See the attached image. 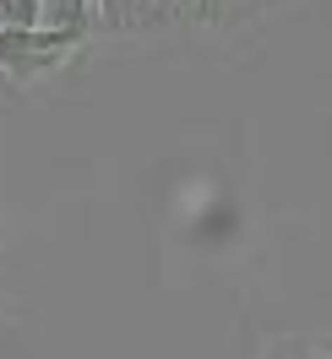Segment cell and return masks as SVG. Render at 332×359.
<instances>
[{
  "instance_id": "cell-1",
  "label": "cell",
  "mask_w": 332,
  "mask_h": 359,
  "mask_svg": "<svg viewBox=\"0 0 332 359\" xmlns=\"http://www.w3.org/2000/svg\"><path fill=\"white\" fill-rule=\"evenodd\" d=\"M93 27H0V71L6 76H17V82H33V76H44V71H60L77 55V49L88 44Z\"/></svg>"
},
{
  "instance_id": "cell-2",
  "label": "cell",
  "mask_w": 332,
  "mask_h": 359,
  "mask_svg": "<svg viewBox=\"0 0 332 359\" xmlns=\"http://www.w3.org/2000/svg\"><path fill=\"white\" fill-rule=\"evenodd\" d=\"M44 22L49 27H93V33H98L88 0H44Z\"/></svg>"
},
{
  "instance_id": "cell-3",
  "label": "cell",
  "mask_w": 332,
  "mask_h": 359,
  "mask_svg": "<svg viewBox=\"0 0 332 359\" xmlns=\"http://www.w3.org/2000/svg\"><path fill=\"white\" fill-rule=\"evenodd\" d=\"M44 0H0V27H39Z\"/></svg>"
},
{
  "instance_id": "cell-4",
  "label": "cell",
  "mask_w": 332,
  "mask_h": 359,
  "mask_svg": "<svg viewBox=\"0 0 332 359\" xmlns=\"http://www.w3.org/2000/svg\"><path fill=\"white\" fill-rule=\"evenodd\" d=\"M267 359H321V354H316V348H305V343H278Z\"/></svg>"
},
{
  "instance_id": "cell-5",
  "label": "cell",
  "mask_w": 332,
  "mask_h": 359,
  "mask_svg": "<svg viewBox=\"0 0 332 359\" xmlns=\"http://www.w3.org/2000/svg\"><path fill=\"white\" fill-rule=\"evenodd\" d=\"M197 17H201V22H218V17H223V0H197Z\"/></svg>"
}]
</instances>
